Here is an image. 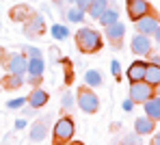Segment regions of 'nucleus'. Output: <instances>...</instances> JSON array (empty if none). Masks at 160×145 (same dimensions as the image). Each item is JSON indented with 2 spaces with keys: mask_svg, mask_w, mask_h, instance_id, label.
<instances>
[{
  "mask_svg": "<svg viewBox=\"0 0 160 145\" xmlns=\"http://www.w3.org/2000/svg\"><path fill=\"white\" fill-rule=\"evenodd\" d=\"M104 35H106L108 41H112L115 46L123 39V35H126V26L117 20V22H112V24H108V26H104Z\"/></svg>",
  "mask_w": 160,
  "mask_h": 145,
  "instance_id": "10",
  "label": "nucleus"
},
{
  "mask_svg": "<svg viewBox=\"0 0 160 145\" xmlns=\"http://www.w3.org/2000/svg\"><path fill=\"white\" fill-rule=\"evenodd\" d=\"M130 48L136 57H149L152 50H154V39L152 35H143V32H136L130 41Z\"/></svg>",
  "mask_w": 160,
  "mask_h": 145,
  "instance_id": "5",
  "label": "nucleus"
},
{
  "mask_svg": "<svg viewBox=\"0 0 160 145\" xmlns=\"http://www.w3.org/2000/svg\"><path fill=\"white\" fill-rule=\"evenodd\" d=\"M48 100H50V95H48L46 89L35 87L30 93H28V104H30L32 108H43V106L48 104Z\"/></svg>",
  "mask_w": 160,
  "mask_h": 145,
  "instance_id": "11",
  "label": "nucleus"
},
{
  "mask_svg": "<svg viewBox=\"0 0 160 145\" xmlns=\"http://www.w3.org/2000/svg\"><path fill=\"white\" fill-rule=\"evenodd\" d=\"M121 106H123V111H126V113H130V111H134V106H136V104H134L132 98L128 95V98H126V100L121 102Z\"/></svg>",
  "mask_w": 160,
  "mask_h": 145,
  "instance_id": "28",
  "label": "nucleus"
},
{
  "mask_svg": "<svg viewBox=\"0 0 160 145\" xmlns=\"http://www.w3.org/2000/svg\"><path fill=\"white\" fill-rule=\"evenodd\" d=\"M154 130H156V119H152V117H147V115L136 117V121H134V132H138V134L143 137V134H152Z\"/></svg>",
  "mask_w": 160,
  "mask_h": 145,
  "instance_id": "12",
  "label": "nucleus"
},
{
  "mask_svg": "<svg viewBox=\"0 0 160 145\" xmlns=\"http://www.w3.org/2000/svg\"><path fill=\"white\" fill-rule=\"evenodd\" d=\"M50 32H52V39H56V41L69 39V28H67L65 24H52V26H50Z\"/></svg>",
  "mask_w": 160,
  "mask_h": 145,
  "instance_id": "21",
  "label": "nucleus"
},
{
  "mask_svg": "<svg viewBox=\"0 0 160 145\" xmlns=\"http://www.w3.org/2000/svg\"><path fill=\"white\" fill-rule=\"evenodd\" d=\"M24 82H26V80H24L22 74H9V76L4 78V87L7 89H20Z\"/></svg>",
  "mask_w": 160,
  "mask_h": 145,
  "instance_id": "22",
  "label": "nucleus"
},
{
  "mask_svg": "<svg viewBox=\"0 0 160 145\" xmlns=\"http://www.w3.org/2000/svg\"><path fill=\"white\" fill-rule=\"evenodd\" d=\"M76 106L87 115H95L100 111V98H98L95 91H91V87L89 89L84 87V89H80L78 95H76Z\"/></svg>",
  "mask_w": 160,
  "mask_h": 145,
  "instance_id": "2",
  "label": "nucleus"
},
{
  "mask_svg": "<svg viewBox=\"0 0 160 145\" xmlns=\"http://www.w3.org/2000/svg\"><path fill=\"white\" fill-rule=\"evenodd\" d=\"M26 82H28V85H32V87H37V85L41 82V76H30V74H28Z\"/></svg>",
  "mask_w": 160,
  "mask_h": 145,
  "instance_id": "31",
  "label": "nucleus"
},
{
  "mask_svg": "<svg viewBox=\"0 0 160 145\" xmlns=\"http://www.w3.org/2000/svg\"><path fill=\"white\" fill-rule=\"evenodd\" d=\"M102 82H104V76H102L100 69H87V72H84V85H87V87L95 89V87H100Z\"/></svg>",
  "mask_w": 160,
  "mask_h": 145,
  "instance_id": "17",
  "label": "nucleus"
},
{
  "mask_svg": "<svg viewBox=\"0 0 160 145\" xmlns=\"http://www.w3.org/2000/svg\"><path fill=\"white\" fill-rule=\"evenodd\" d=\"M149 63H156V65H160V54H152V57H149Z\"/></svg>",
  "mask_w": 160,
  "mask_h": 145,
  "instance_id": "35",
  "label": "nucleus"
},
{
  "mask_svg": "<svg viewBox=\"0 0 160 145\" xmlns=\"http://www.w3.org/2000/svg\"><path fill=\"white\" fill-rule=\"evenodd\" d=\"M154 93H156V89L152 87L149 82H145V80L130 82V89H128V95L134 100V104H143V102H147Z\"/></svg>",
  "mask_w": 160,
  "mask_h": 145,
  "instance_id": "4",
  "label": "nucleus"
},
{
  "mask_svg": "<svg viewBox=\"0 0 160 145\" xmlns=\"http://www.w3.org/2000/svg\"><path fill=\"white\" fill-rule=\"evenodd\" d=\"M134 24H136V32H143V35H154V30L158 28V18L156 15H152V13H145V15H141L138 20H134Z\"/></svg>",
  "mask_w": 160,
  "mask_h": 145,
  "instance_id": "8",
  "label": "nucleus"
},
{
  "mask_svg": "<svg viewBox=\"0 0 160 145\" xmlns=\"http://www.w3.org/2000/svg\"><path fill=\"white\" fill-rule=\"evenodd\" d=\"M126 11L130 20H138L145 13H152V4L147 0H126Z\"/></svg>",
  "mask_w": 160,
  "mask_h": 145,
  "instance_id": "7",
  "label": "nucleus"
},
{
  "mask_svg": "<svg viewBox=\"0 0 160 145\" xmlns=\"http://www.w3.org/2000/svg\"><path fill=\"white\" fill-rule=\"evenodd\" d=\"M152 37H154V41H156V43L160 46V24H158V28L154 30V35H152Z\"/></svg>",
  "mask_w": 160,
  "mask_h": 145,
  "instance_id": "34",
  "label": "nucleus"
},
{
  "mask_svg": "<svg viewBox=\"0 0 160 145\" xmlns=\"http://www.w3.org/2000/svg\"><path fill=\"white\" fill-rule=\"evenodd\" d=\"M26 65H28V57L22 52H11L9 61H7V72L9 74H26Z\"/></svg>",
  "mask_w": 160,
  "mask_h": 145,
  "instance_id": "6",
  "label": "nucleus"
},
{
  "mask_svg": "<svg viewBox=\"0 0 160 145\" xmlns=\"http://www.w3.org/2000/svg\"><path fill=\"white\" fill-rule=\"evenodd\" d=\"M121 141H123V143H141V134H138V132H132V134H128V137H123V139H121Z\"/></svg>",
  "mask_w": 160,
  "mask_h": 145,
  "instance_id": "27",
  "label": "nucleus"
},
{
  "mask_svg": "<svg viewBox=\"0 0 160 145\" xmlns=\"http://www.w3.org/2000/svg\"><path fill=\"white\" fill-rule=\"evenodd\" d=\"M43 69H46V63H43L41 57H28L26 74H30V76H43Z\"/></svg>",
  "mask_w": 160,
  "mask_h": 145,
  "instance_id": "16",
  "label": "nucleus"
},
{
  "mask_svg": "<svg viewBox=\"0 0 160 145\" xmlns=\"http://www.w3.org/2000/svg\"><path fill=\"white\" fill-rule=\"evenodd\" d=\"M156 93H158V95H160V85H158V87H156Z\"/></svg>",
  "mask_w": 160,
  "mask_h": 145,
  "instance_id": "37",
  "label": "nucleus"
},
{
  "mask_svg": "<svg viewBox=\"0 0 160 145\" xmlns=\"http://www.w3.org/2000/svg\"><path fill=\"white\" fill-rule=\"evenodd\" d=\"M152 143H154V145H160V130L156 132V134H154V139H152Z\"/></svg>",
  "mask_w": 160,
  "mask_h": 145,
  "instance_id": "36",
  "label": "nucleus"
},
{
  "mask_svg": "<svg viewBox=\"0 0 160 145\" xmlns=\"http://www.w3.org/2000/svg\"><path fill=\"white\" fill-rule=\"evenodd\" d=\"M74 39H76L78 50H80V52H87V54H93V52L102 50V46H104L102 35H100L95 28H89V26L78 28V30H76V35H74Z\"/></svg>",
  "mask_w": 160,
  "mask_h": 145,
  "instance_id": "1",
  "label": "nucleus"
},
{
  "mask_svg": "<svg viewBox=\"0 0 160 145\" xmlns=\"http://www.w3.org/2000/svg\"><path fill=\"white\" fill-rule=\"evenodd\" d=\"M145 67H147V61H143V57H138L136 61H132L130 67L126 69V78H128L130 82L143 80V78H145Z\"/></svg>",
  "mask_w": 160,
  "mask_h": 145,
  "instance_id": "9",
  "label": "nucleus"
},
{
  "mask_svg": "<svg viewBox=\"0 0 160 145\" xmlns=\"http://www.w3.org/2000/svg\"><path fill=\"white\" fill-rule=\"evenodd\" d=\"M106 9H108V0H93V2H91V7L87 9V13H89V18L100 20V15H102Z\"/></svg>",
  "mask_w": 160,
  "mask_h": 145,
  "instance_id": "18",
  "label": "nucleus"
},
{
  "mask_svg": "<svg viewBox=\"0 0 160 145\" xmlns=\"http://www.w3.org/2000/svg\"><path fill=\"white\" fill-rule=\"evenodd\" d=\"M67 2H69V4H74V2H76V0H67Z\"/></svg>",
  "mask_w": 160,
  "mask_h": 145,
  "instance_id": "38",
  "label": "nucleus"
},
{
  "mask_svg": "<svg viewBox=\"0 0 160 145\" xmlns=\"http://www.w3.org/2000/svg\"><path fill=\"white\" fill-rule=\"evenodd\" d=\"M110 74H112L117 80H121V63H119L117 58H112V61H110Z\"/></svg>",
  "mask_w": 160,
  "mask_h": 145,
  "instance_id": "25",
  "label": "nucleus"
},
{
  "mask_svg": "<svg viewBox=\"0 0 160 145\" xmlns=\"http://www.w3.org/2000/svg\"><path fill=\"white\" fill-rule=\"evenodd\" d=\"M30 26L37 30V32H41V30H43V18H41V15L37 13V15H35V18L30 20Z\"/></svg>",
  "mask_w": 160,
  "mask_h": 145,
  "instance_id": "26",
  "label": "nucleus"
},
{
  "mask_svg": "<svg viewBox=\"0 0 160 145\" xmlns=\"http://www.w3.org/2000/svg\"><path fill=\"white\" fill-rule=\"evenodd\" d=\"M24 104H28V98H13V100H9V102H7V108L18 111V108H22Z\"/></svg>",
  "mask_w": 160,
  "mask_h": 145,
  "instance_id": "24",
  "label": "nucleus"
},
{
  "mask_svg": "<svg viewBox=\"0 0 160 145\" xmlns=\"http://www.w3.org/2000/svg\"><path fill=\"white\" fill-rule=\"evenodd\" d=\"M74 132H76V123H74L72 117H61V119H56V123H54V128H52L54 141H58V143L72 141V139H74Z\"/></svg>",
  "mask_w": 160,
  "mask_h": 145,
  "instance_id": "3",
  "label": "nucleus"
},
{
  "mask_svg": "<svg viewBox=\"0 0 160 145\" xmlns=\"http://www.w3.org/2000/svg\"><path fill=\"white\" fill-rule=\"evenodd\" d=\"M145 82H149L152 87L156 89L160 85V65L156 63H147V67H145V78H143Z\"/></svg>",
  "mask_w": 160,
  "mask_h": 145,
  "instance_id": "14",
  "label": "nucleus"
},
{
  "mask_svg": "<svg viewBox=\"0 0 160 145\" xmlns=\"http://www.w3.org/2000/svg\"><path fill=\"white\" fill-rule=\"evenodd\" d=\"M46 134H48V128H46V123H43V121H35V123L30 126L28 139H30V141H35V143H41V141L46 139Z\"/></svg>",
  "mask_w": 160,
  "mask_h": 145,
  "instance_id": "15",
  "label": "nucleus"
},
{
  "mask_svg": "<svg viewBox=\"0 0 160 145\" xmlns=\"http://www.w3.org/2000/svg\"><path fill=\"white\" fill-rule=\"evenodd\" d=\"M74 106H76V95H74L72 91H65L63 98H61V108L67 113V111H72Z\"/></svg>",
  "mask_w": 160,
  "mask_h": 145,
  "instance_id": "23",
  "label": "nucleus"
},
{
  "mask_svg": "<svg viewBox=\"0 0 160 145\" xmlns=\"http://www.w3.org/2000/svg\"><path fill=\"white\" fill-rule=\"evenodd\" d=\"M117 20H119V9H115V7H108L106 11L100 15V24L102 26H108V24H112Z\"/></svg>",
  "mask_w": 160,
  "mask_h": 145,
  "instance_id": "20",
  "label": "nucleus"
},
{
  "mask_svg": "<svg viewBox=\"0 0 160 145\" xmlns=\"http://www.w3.org/2000/svg\"><path fill=\"white\" fill-rule=\"evenodd\" d=\"M35 111H37V108H32L30 104H28V106H22V115L24 117H35Z\"/></svg>",
  "mask_w": 160,
  "mask_h": 145,
  "instance_id": "30",
  "label": "nucleus"
},
{
  "mask_svg": "<svg viewBox=\"0 0 160 145\" xmlns=\"http://www.w3.org/2000/svg\"><path fill=\"white\" fill-rule=\"evenodd\" d=\"M24 52H26L28 57H41V50H39L37 46H26V48H24Z\"/></svg>",
  "mask_w": 160,
  "mask_h": 145,
  "instance_id": "29",
  "label": "nucleus"
},
{
  "mask_svg": "<svg viewBox=\"0 0 160 145\" xmlns=\"http://www.w3.org/2000/svg\"><path fill=\"white\" fill-rule=\"evenodd\" d=\"M91 2H93V0H76V2H74V4H78L80 9H84V11H87V9H89V7H91Z\"/></svg>",
  "mask_w": 160,
  "mask_h": 145,
  "instance_id": "32",
  "label": "nucleus"
},
{
  "mask_svg": "<svg viewBox=\"0 0 160 145\" xmlns=\"http://www.w3.org/2000/svg\"><path fill=\"white\" fill-rule=\"evenodd\" d=\"M143 113L147 117H152V119H156V121H160V95L158 93H154L147 102H143Z\"/></svg>",
  "mask_w": 160,
  "mask_h": 145,
  "instance_id": "13",
  "label": "nucleus"
},
{
  "mask_svg": "<svg viewBox=\"0 0 160 145\" xmlns=\"http://www.w3.org/2000/svg\"><path fill=\"white\" fill-rule=\"evenodd\" d=\"M26 128V119H15V130H22Z\"/></svg>",
  "mask_w": 160,
  "mask_h": 145,
  "instance_id": "33",
  "label": "nucleus"
},
{
  "mask_svg": "<svg viewBox=\"0 0 160 145\" xmlns=\"http://www.w3.org/2000/svg\"><path fill=\"white\" fill-rule=\"evenodd\" d=\"M84 9H80L78 4H74V7H69L67 11H65V18L69 20V22H74V24H80V22H84Z\"/></svg>",
  "mask_w": 160,
  "mask_h": 145,
  "instance_id": "19",
  "label": "nucleus"
}]
</instances>
